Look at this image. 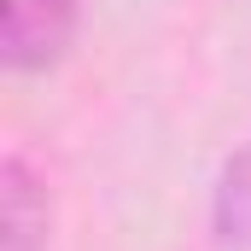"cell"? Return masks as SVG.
I'll return each instance as SVG.
<instances>
[{"label": "cell", "mask_w": 251, "mask_h": 251, "mask_svg": "<svg viewBox=\"0 0 251 251\" xmlns=\"http://www.w3.org/2000/svg\"><path fill=\"white\" fill-rule=\"evenodd\" d=\"M0 222H6V251H47L53 199L24 152H6L0 164Z\"/></svg>", "instance_id": "2"}, {"label": "cell", "mask_w": 251, "mask_h": 251, "mask_svg": "<svg viewBox=\"0 0 251 251\" xmlns=\"http://www.w3.org/2000/svg\"><path fill=\"white\" fill-rule=\"evenodd\" d=\"M216 246L222 251H251V146L228 158L216 181Z\"/></svg>", "instance_id": "3"}, {"label": "cell", "mask_w": 251, "mask_h": 251, "mask_svg": "<svg viewBox=\"0 0 251 251\" xmlns=\"http://www.w3.org/2000/svg\"><path fill=\"white\" fill-rule=\"evenodd\" d=\"M82 0H0V59L18 76L53 70L76 41Z\"/></svg>", "instance_id": "1"}]
</instances>
